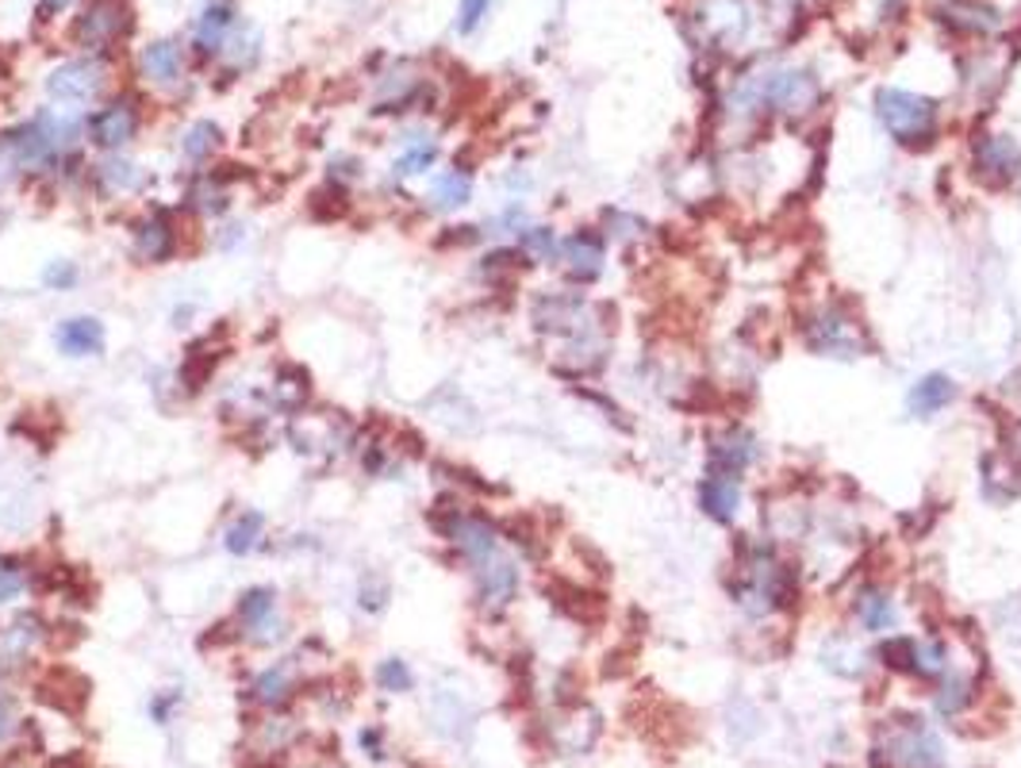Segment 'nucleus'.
<instances>
[{
    "instance_id": "17",
    "label": "nucleus",
    "mask_w": 1021,
    "mask_h": 768,
    "mask_svg": "<svg viewBox=\"0 0 1021 768\" xmlns=\"http://www.w3.org/2000/svg\"><path fill=\"white\" fill-rule=\"evenodd\" d=\"M853 611H856V623H861L868 634L891 631L894 626V603L887 600L884 588H861L856 600H853Z\"/></svg>"
},
{
    "instance_id": "23",
    "label": "nucleus",
    "mask_w": 1021,
    "mask_h": 768,
    "mask_svg": "<svg viewBox=\"0 0 1021 768\" xmlns=\"http://www.w3.org/2000/svg\"><path fill=\"white\" fill-rule=\"evenodd\" d=\"M469 196H472L469 169H449V173H442L434 181V204L439 208H461V204H469Z\"/></svg>"
},
{
    "instance_id": "1",
    "label": "nucleus",
    "mask_w": 1021,
    "mask_h": 768,
    "mask_svg": "<svg viewBox=\"0 0 1021 768\" xmlns=\"http://www.w3.org/2000/svg\"><path fill=\"white\" fill-rule=\"evenodd\" d=\"M876 116H879V123L894 135V143L914 146V151H922V146L934 143L937 120H941L937 100L910 93V88H879Z\"/></svg>"
},
{
    "instance_id": "21",
    "label": "nucleus",
    "mask_w": 1021,
    "mask_h": 768,
    "mask_svg": "<svg viewBox=\"0 0 1021 768\" xmlns=\"http://www.w3.org/2000/svg\"><path fill=\"white\" fill-rule=\"evenodd\" d=\"M177 250V235L173 227H169L166 216H154L143 224V231H139V254L151 257V262H166V257H173Z\"/></svg>"
},
{
    "instance_id": "42",
    "label": "nucleus",
    "mask_w": 1021,
    "mask_h": 768,
    "mask_svg": "<svg viewBox=\"0 0 1021 768\" xmlns=\"http://www.w3.org/2000/svg\"><path fill=\"white\" fill-rule=\"evenodd\" d=\"M361 745H369V749H373L369 757H384V753H381V734H376V730H365V734H361Z\"/></svg>"
},
{
    "instance_id": "38",
    "label": "nucleus",
    "mask_w": 1021,
    "mask_h": 768,
    "mask_svg": "<svg viewBox=\"0 0 1021 768\" xmlns=\"http://www.w3.org/2000/svg\"><path fill=\"white\" fill-rule=\"evenodd\" d=\"M43 285L47 288H73L77 285V269H73L70 262H50L47 269H43Z\"/></svg>"
},
{
    "instance_id": "41",
    "label": "nucleus",
    "mask_w": 1021,
    "mask_h": 768,
    "mask_svg": "<svg viewBox=\"0 0 1021 768\" xmlns=\"http://www.w3.org/2000/svg\"><path fill=\"white\" fill-rule=\"evenodd\" d=\"M9 730H12V707H9V699H0V742L9 737Z\"/></svg>"
},
{
    "instance_id": "33",
    "label": "nucleus",
    "mask_w": 1021,
    "mask_h": 768,
    "mask_svg": "<svg viewBox=\"0 0 1021 768\" xmlns=\"http://www.w3.org/2000/svg\"><path fill=\"white\" fill-rule=\"evenodd\" d=\"M376 684H381L384 692H396V696H399V692H411V684H416V681H411L407 664L392 657V661H381V669H376Z\"/></svg>"
},
{
    "instance_id": "18",
    "label": "nucleus",
    "mask_w": 1021,
    "mask_h": 768,
    "mask_svg": "<svg viewBox=\"0 0 1021 768\" xmlns=\"http://www.w3.org/2000/svg\"><path fill=\"white\" fill-rule=\"evenodd\" d=\"M292 688H296L292 661H280V664H273V669H265L262 676L254 681V699H257V704H265V707H277V704H285V699L292 696Z\"/></svg>"
},
{
    "instance_id": "40",
    "label": "nucleus",
    "mask_w": 1021,
    "mask_h": 768,
    "mask_svg": "<svg viewBox=\"0 0 1021 768\" xmlns=\"http://www.w3.org/2000/svg\"><path fill=\"white\" fill-rule=\"evenodd\" d=\"M1006 446H1010V457L1021 465V423L1010 427V434H1006Z\"/></svg>"
},
{
    "instance_id": "36",
    "label": "nucleus",
    "mask_w": 1021,
    "mask_h": 768,
    "mask_svg": "<svg viewBox=\"0 0 1021 768\" xmlns=\"http://www.w3.org/2000/svg\"><path fill=\"white\" fill-rule=\"evenodd\" d=\"M24 592V568L16 561H0V603L16 600Z\"/></svg>"
},
{
    "instance_id": "24",
    "label": "nucleus",
    "mask_w": 1021,
    "mask_h": 768,
    "mask_svg": "<svg viewBox=\"0 0 1021 768\" xmlns=\"http://www.w3.org/2000/svg\"><path fill=\"white\" fill-rule=\"evenodd\" d=\"M265 530V515L262 512H242L239 519H235V527L227 530V550L231 553H250L257 545V538H262Z\"/></svg>"
},
{
    "instance_id": "12",
    "label": "nucleus",
    "mask_w": 1021,
    "mask_h": 768,
    "mask_svg": "<svg viewBox=\"0 0 1021 768\" xmlns=\"http://www.w3.org/2000/svg\"><path fill=\"white\" fill-rule=\"evenodd\" d=\"M39 699L62 715H81L88 704V681L73 669H50L39 681Z\"/></svg>"
},
{
    "instance_id": "15",
    "label": "nucleus",
    "mask_w": 1021,
    "mask_h": 768,
    "mask_svg": "<svg viewBox=\"0 0 1021 768\" xmlns=\"http://www.w3.org/2000/svg\"><path fill=\"white\" fill-rule=\"evenodd\" d=\"M58 350L70 353V358H88V353L105 350V323L88 320V315H77V320H65L55 335Z\"/></svg>"
},
{
    "instance_id": "43",
    "label": "nucleus",
    "mask_w": 1021,
    "mask_h": 768,
    "mask_svg": "<svg viewBox=\"0 0 1021 768\" xmlns=\"http://www.w3.org/2000/svg\"><path fill=\"white\" fill-rule=\"evenodd\" d=\"M65 4H70V0H43V9H39V12H43V16H55V12H62Z\"/></svg>"
},
{
    "instance_id": "31",
    "label": "nucleus",
    "mask_w": 1021,
    "mask_h": 768,
    "mask_svg": "<svg viewBox=\"0 0 1021 768\" xmlns=\"http://www.w3.org/2000/svg\"><path fill=\"white\" fill-rule=\"evenodd\" d=\"M434 158H439V146L434 143H411L404 154L396 158V173L411 177V173H423V169L434 166Z\"/></svg>"
},
{
    "instance_id": "3",
    "label": "nucleus",
    "mask_w": 1021,
    "mask_h": 768,
    "mask_svg": "<svg viewBox=\"0 0 1021 768\" xmlns=\"http://www.w3.org/2000/svg\"><path fill=\"white\" fill-rule=\"evenodd\" d=\"M803 338L810 350L826 353V358H861L864 353V335L856 331V323L849 320V315L838 312V308L814 312L803 327Z\"/></svg>"
},
{
    "instance_id": "16",
    "label": "nucleus",
    "mask_w": 1021,
    "mask_h": 768,
    "mask_svg": "<svg viewBox=\"0 0 1021 768\" xmlns=\"http://www.w3.org/2000/svg\"><path fill=\"white\" fill-rule=\"evenodd\" d=\"M952 400H957V384H952V376H945V373L922 376V381L910 388V411H914L917 419L937 416V411H945Z\"/></svg>"
},
{
    "instance_id": "4",
    "label": "nucleus",
    "mask_w": 1021,
    "mask_h": 768,
    "mask_svg": "<svg viewBox=\"0 0 1021 768\" xmlns=\"http://www.w3.org/2000/svg\"><path fill=\"white\" fill-rule=\"evenodd\" d=\"M131 27L128 9L120 0H93L85 12L73 24V43L85 50H105L108 43H116Z\"/></svg>"
},
{
    "instance_id": "25",
    "label": "nucleus",
    "mask_w": 1021,
    "mask_h": 768,
    "mask_svg": "<svg viewBox=\"0 0 1021 768\" xmlns=\"http://www.w3.org/2000/svg\"><path fill=\"white\" fill-rule=\"evenodd\" d=\"M308 393H312V384H308V373L303 369H296V365H285L280 369V376H277V400H280V408H300L303 400H308Z\"/></svg>"
},
{
    "instance_id": "32",
    "label": "nucleus",
    "mask_w": 1021,
    "mask_h": 768,
    "mask_svg": "<svg viewBox=\"0 0 1021 768\" xmlns=\"http://www.w3.org/2000/svg\"><path fill=\"white\" fill-rule=\"evenodd\" d=\"M39 638V623L35 619H20L16 626L9 631V638H4V661H20V657L32 649V641Z\"/></svg>"
},
{
    "instance_id": "9",
    "label": "nucleus",
    "mask_w": 1021,
    "mask_h": 768,
    "mask_svg": "<svg viewBox=\"0 0 1021 768\" xmlns=\"http://www.w3.org/2000/svg\"><path fill=\"white\" fill-rule=\"evenodd\" d=\"M561 262H565L568 280L576 285H591L603 273V239L596 231H576L557 247Z\"/></svg>"
},
{
    "instance_id": "22",
    "label": "nucleus",
    "mask_w": 1021,
    "mask_h": 768,
    "mask_svg": "<svg viewBox=\"0 0 1021 768\" xmlns=\"http://www.w3.org/2000/svg\"><path fill=\"white\" fill-rule=\"evenodd\" d=\"M949 20L960 27V32H980V35L995 32V27L1002 24L995 9H987V4H975V0H957V4L949 9Z\"/></svg>"
},
{
    "instance_id": "34",
    "label": "nucleus",
    "mask_w": 1021,
    "mask_h": 768,
    "mask_svg": "<svg viewBox=\"0 0 1021 768\" xmlns=\"http://www.w3.org/2000/svg\"><path fill=\"white\" fill-rule=\"evenodd\" d=\"M557 247H561V242H557V235H553L550 227H527V231H522V250H527L530 257H542V262H545V257L557 254Z\"/></svg>"
},
{
    "instance_id": "7",
    "label": "nucleus",
    "mask_w": 1021,
    "mask_h": 768,
    "mask_svg": "<svg viewBox=\"0 0 1021 768\" xmlns=\"http://www.w3.org/2000/svg\"><path fill=\"white\" fill-rule=\"evenodd\" d=\"M753 461H757V439L745 427H726L710 439V472L737 480Z\"/></svg>"
},
{
    "instance_id": "19",
    "label": "nucleus",
    "mask_w": 1021,
    "mask_h": 768,
    "mask_svg": "<svg viewBox=\"0 0 1021 768\" xmlns=\"http://www.w3.org/2000/svg\"><path fill=\"white\" fill-rule=\"evenodd\" d=\"M143 73L151 81H158V85H173L177 77H181V50H177V43H151V47L143 50Z\"/></svg>"
},
{
    "instance_id": "5",
    "label": "nucleus",
    "mask_w": 1021,
    "mask_h": 768,
    "mask_svg": "<svg viewBox=\"0 0 1021 768\" xmlns=\"http://www.w3.org/2000/svg\"><path fill=\"white\" fill-rule=\"evenodd\" d=\"M972 169L983 184L998 189L1021 173V146L1010 135H983L972 146Z\"/></svg>"
},
{
    "instance_id": "29",
    "label": "nucleus",
    "mask_w": 1021,
    "mask_h": 768,
    "mask_svg": "<svg viewBox=\"0 0 1021 768\" xmlns=\"http://www.w3.org/2000/svg\"><path fill=\"white\" fill-rule=\"evenodd\" d=\"M216 146H219V128H216V123H196V128L184 135L181 151H184V158L204 161L212 151H216Z\"/></svg>"
},
{
    "instance_id": "8",
    "label": "nucleus",
    "mask_w": 1021,
    "mask_h": 768,
    "mask_svg": "<svg viewBox=\"0 0 1021 768\" xmlns=\"http://www.w3.org/2000/svg\"><path fill=\"white\" fill-rule=\"evenodd\" d=\"M139 131V112L131 100H116V105L100 108V112L88 120V139H93L100 151H120L123 143H131Z\"/></svg>"
},
{
    "instance_id": "28",
    "label": "nucleus",
    "mask_w": 1021,
    "mask_h": 768,
    "mask_svg": "<svg viewBox=\"0 0 1021 768\" xmlns=\"http://www.w3.org/2000/svg\"><path fill=\"white\" fill-rule=\"evenodd\" d=\"M96 177L105 181V189H112V192H131V189H139L143 184V173H139L131 161H123V158H108L105 166L96 169Z\"/></svg>"
},
{
    "instance_id": "35",
    "label": "nucleus",
    "mask_w": 1021,
    "mask_h": 768,
    "mask_svg": "<svg viewBox=\"0 0 1021 768\" xmlns=\"http://www.w3.org/2000/svg\"><path fill=\"white\" fill-rule=\"evenodd\" d=\"M945 646L941 641H917V676H941L945 672Z\"/></svg>"
},
{
    "instance_id": "6",
    "label": "nucleus",
    "mask_w": 1021,
    "mask_h": 768,
    "mask_svg": "<svg viewBox=\"0 0 1021 768\" xmlns=\"http://www.w3.org/2000/svg\"><path fill=\"white\" fill-rule=\"evenodd\" d=\"M105 73H108L105 62H96V58L65 62L47 77V93L55 96L58 105H85V100H93L105 88Z\"/></svg>"
},
{
    "instance_id": "26",
    "label": "nucleus",
    "mask_w": 1021,
    "mask_h": 768,
    "mask_svg": "<svg viewBox=\"0 0 1021 768\" xmlns=\"http://www.w3.org/2000/svg\"><path fill=\"white\" fill-rule=\"evenodd\" d=\"M879 657H884L887 669L917 676V641L914 638H887L884 646H879Z\"/></svg>"
},
{
    "instance_id": "13",
    "label": "nucleus",
    "mask_w": 1021,
    "mask_h": 768,
    "mask_svg": "<svg viewBox=\"0 0 1021 768\" xmlns=\"http://www.w3.org/2000/svg\"><path fill=\"white\" fill-rule=\"evenodd\" d=\"M699 507L707 519L714 523H734L737 519V507H742V489H737L734 477H722V472H710L707 480L699 484Z\"/></svg>"
},
{
    "instance_id": "2",
    "label": "nucleus",
    "mask_w": 1021,
    "mask_h": 768,
    "mask_svg": "<svg viewBox=\"0 0 1021 768\" xmlns=\"http://www.w3.org/2000/svg\"><path fill=\"white\" fill-rule=\"evenodd\" d=\"M757 96L780 116H803L822 100V85L810 70H780L760 81Z\"/></svg>"
},
{
    "instance_id": "14",
    "label": "nucleus",
    "mask_w": 1021,
    "mask_h": 768,
    "mask_svg": "<svg viewBox=\"0 0 1021 768\" xmlns=\"http://www.w3.org/2000/svg\"><path fill=\"white\" fill-rule=\"evenodd\" d=\"M273 611H277V592H273V588H250V592H242L239 619L250 631V638L262 641V646L273 638H280L277 623H273Z\"/></svg>"
},
{
    "instance_id": "11",
    "label": "nucleus",
    "mask_w": 1021,
    "mask_h": 768,
    "mask_svg": "<svg viewBox=\"0 0 1021 768\" xmlns=\"http://www.w3.org/2000/svg\"><path fill=\"white\" fill-rule=\"evenodd\" d=\"M472 568H477V592L488 608H507L515 600V592H519V568H515V561L492 553V557Z\"/></svg>"
},
{
    "instance_id": "10",
    "label": "nucleus",
    "mask_w": 1021,
    "mask_h": 768,
    "mask_svg": "<svg viewBox=\"0 0 1021 768\" xmlns=\"http://www.w3.org/2000/svg\"><path fill=\"white\" fill-rule=\"evenodd\" d=\"M894 765L899 768H941L945 765V749L926 727H917L914 719L894 734V749H891Z\"/></svg>"
},
{
    "instance_id": "20",
    "label": "nucleus",
    "mask_w": 1021,
    "mask_h": 768,
    "mask_svg": "<svg viewBox=\"0 0 1021 768\" xmlns=\"http://www.w3.org/2000/svg\"><path fill=\"white\" fill-rule=\"evenodd\" d=\"M235 24V9L231 4H212L208 12H204V20H200L196 27V47L204 50V55H216V50H224V39L227 32H231Z\"/></svg>"
},
{
    "instance_id": "30",
    "label": "nucleus",
    "mask_w": 1021,
    "mask_h": 768,
    "mask_svg": "<svg viewBox=\"0 0 1021 768\" xmlns=\"http://www.w3.org/2000/svg\"><path fill=\"white\" fill-rule=\"evenodd\" d=\"M24 169H27V161H24V154H20L16 131H4V135H0V189L16 181Z\"/></svg>"
},
{
    "instance_id": "39",
    "label": "nucleus",
    "mask_w": 1021,
    "mask_h": 768,
    "mask_svg": "<svg viewBox=\"0 0 1021 768\" xmlns=\"http://www.w3.org/2000/svg\"><path fill=\"white\" fill-rule=\"evenodd\" d=\"M50 768H93V760H88V753H65Z\"/></svg>"
},
{
    "instance_id": "37",
    "label": "nucleus",
    "mask_w": 1021,
    "mask_h": 768,
    "mask_svg": "<svg viewBox=\"0 0 1021 768\" xmlns=\"http://www.w3.org/2000/svg\"><path fill=\"white\" fill-rule=\"evenodd\" d=\"M488 4H492V0H461V16H457V32H461V35L477 32V27H480V20L488 16Z\"/></svg>"
},
{
    "instance_id": "27",
    "label": "nucleus",
    "mask_w": 1021,
    "mask_h": 768,
    "mask_svg": "<svg viewBox=\"0 0 1021 768\" xmlns=\"http://www.w3.org/2000/svg\"><path fill=\"white\" fill-rule=\"evenodd\" d=\"M972 699H975V684L968 681V676H952V681H945V688L937 692L934 704H937V711L949 715V719H952V715L964 711V707L972 704Z\"/></svg>"
}]
</instances>
